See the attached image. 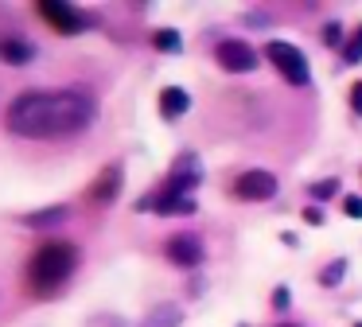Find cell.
Returning a JSON list of instances; mask_svg holds the SVG:
<instances>
[{
  "label": "cell",
  "instance_id": "cell-1",
  "mask_svg": "<svg viewBox=\"0 0 362 327\" xmlns=\"http://www.w3.org/2000/svg\"><path fill=\"white\" fill-rule=\"evenodd\" d=\"M98 113L86 90H24L4 109V129L28 140H55L82 132Z\"/></svg>",
  "mask_w": 362,
  "mask_h": 327
},
{
  "label": "cell",
  "instance_id": "cell-2",
  "mask_svg": "<svg viewBox=\"0 0 362 327\" xmlns=\"http://www.w3.org/2000/svg\"><path fill=\"white\" fill-rule=\"evenodd\" d=\"M74 269H78V246L74 241H43L28 261V285H32V292L47 296L63 288L74 277Z\"/></svg>",
  "mask_w": 362,
  "mask_h": 327
},
{
  "label": "cell",
  "instance_id": "cell-3",
  "mask_svg": "<svg viewBox=\"0 0 362 327\" xmlns=\"http://www.w3.org/2000/svg\"><path fill=\"white\" fill-rule=\"evenodd\" d=\"M265 59L276 67V74L284 78L288 86H308L312 82V70H308V59L296 43H284V39H273L265 43Z\"/></svg>",
  "mask_w": 362,
  "mask_h": 327
},
{
  "label": "cell",
  "instance_id": "cell-4",
  "mask_svg": "<svg viewBox=\"0 0 362 327\" xmlns=\"http://www.w3.org/2000/svg\"><path fill=\"white\" fill-rule=\"evenodd\" d=\"M199 183H203V160H199L195 152H180L160 191H164V195H180V199H191V191H195Z\"/></svg>",
  "mask_w": 362,
  "mask_h": 327
},
{
  "label": "cell",
  "instance_id": "cell-5",
  "mask_svg": "<svg viewBox=\"0 0 362 327\" xmlns=\"http://www.w3.org/2000/svg\"><path fill=\"white\" fill-rule=\"evenodd\" d=\"M214 62H218L226 74H250V70H257L261 54H257V47H250L245 39H218V43H214Z\"/></svg>",
  "mask_w": 362,
  "mask_h": 327
},
{
  "label": "cell",
  "instance_id": "cell-6",
  "mask_svg": "<svg viewBox=\"0 0 362 327\" xmlns=\"http://www.w3.org/2000/svg\"><path fill=\"white\" fill-rule=\"evenodd\" d=\"M164 257L175 265V269H199V265H203V257H206L203 238H199V234H191V230L172 234V238L164 241Z\"/></svg>",
  "mask_w": 362,
  "mask_h": 327
},
{
  "label": "cell",
  "instance_id": "cell-7",
  "mask_svg": "<svg viewBox=\"0 0 362 327\" xmlns=\"http://www.w3.org/2000/svg\"><path fill=\"white\" fill-rule=\"evenodd\" d=\"M40 16L59 31V35H78L82 28H90V23H94V16L78 12L74 4H63V0H43V4H40Z\"/></svg>",
  "mask_w": 362,
  "mask_h": 327
},
{
  "label": "cell",
  "instance_id": "cell-8",
  "mask_svg": "<svg viewBox=\"0 0 362 327\" xmlns=\"http://www.w3.org/2000/svg\"><path fill=\"white\" fill-rule=\"evenodd\" d=\"M234 199L242 202H269L276 199V176L265 168H250L234 179Z\"/></svg>",
  "mask_w": 362,
  "mask_h": 327
},
{
  "label": "cell",
  "instance_id": "cell-9",
  "mask_svg": "<svg viewBox=\"0 0 362 327\" xmlns=\"http://www.w3.org/2000/svg\"><path fill=\"white\" fill-rule=\"evenodd\" d=\"M121 183H125V168H121V164H105V168L98 171V179L90 183L86 199L98 202V207H110V202H117Z\"/></svg>",
  "mask_w": 362,
  "mask_h": 327
},
{
  "label": "cell",
  "instance_id": "cell-10",
  "mask_svg": "<svg viewBox=\"0 0 362 327\" xmlns=\"http://www.w3.org/2000/svg\"><path fill=\"white\" fill-rule=\"evenodd\" d=\"M0 59L8 67H28L35 59V43L24 35H0Z\"/></svg>",
  "mask_w": 362,
  "mask_h": 327
},
{
  "label": "cell",
  "instance_id": "cell-11",
  "mask_svg": "<svg viewBox=\"0 0 362 327\" xmlns=\"http://www.w3.org/2000/svg\"><path fill=\"white\" fill-rule=\"evenodd\" d=\"M187 109H191V93L183 86H164L160 90V117L164 121H180Z\"/></svg>",
  "mask_w": 362,
  "mask_h": 327
},
{
  "label": "cell",
  "instance_id": "cell-12",
  "mask_svg": "<svg viewBox=\"0 0 362 327\" xmlns=\"http://www.w3.org/2000/svg\"><path fill=\"white\" fill-rule=\"evenodd\" d=\"M66 214H71V207H66V202H51V207H43V210H28V214H20V222H24L28 230H43V226L63 222Z\"/></svg>",
  "mask_w": 362,
  "mask_h": 327
},
{
  "label": "cell",
  "instance_id": "cell-13",
  "mask_svg": "<svg viewBox=\"0 0 362 327\" xmlns=\"http://www.w3.org/2000/svg\"><path fill=\"white\" fill-rule=\"evenodd\" d=\"M183 323V311H180V304H156V308L144 316V323L141 327H180Z\"/></svg>",
  "mask_w": 362,
  "mask_h": 327
},
{
  "label": "cell",
  "instance_id": "cell-14",
  "mask_svg": "<svg viewBox=\"0 0 362 327\" xmlns=\"http://www.w3.org/2000/svg\"><path fill=\"white\" fill-rule=\"evenodd\" d=\"M346 269H351V261H346V257L327 261V265L320 269V285H323V288H339V285H343V277H346Z\"/></svg>",
  "mask_w": 362,
  "mask_h": 327
},
{
  "label": "cell",
  "instance_id": "cell-15",
  "mask_svg": "<svg viewBox=\"0 0 362 327\" xmlns=\"http://www.w3.org/2000/svg\"><path fill=\"white\" fill-rule=\"evenodd\" d=\"M152 47H156V51H164V54H180L183 51V35L175 28H160L156 35H152Z\"/></svg>",
  "mask_w": 362,
  "mask_h": 327
},
{
  "label": "cell",
  "instance_id": "cell-16",
  "mask_svg": "<svg viewBox=\"0 0 362 327\" xmlns=\"http://www.w3.org/2000/svg\"><path fill=\"white\" fill-rule=\"evenodd\" d=\"M339 191H343V183H339L335 176H327V179H315V183L308 187V195H312L315 202H327V199H335Z\"/></svg>",
  "mask_w": 362,
  "mask_h": 327
},
{
  "label": "cell",
  "instance_id": "cell-17",
  "mask_svg": "<svg viewBox=\"0 0 362 327\" xmlns=\"http://www.w3.org/2000/svg\"><path fill=\"white\" fill-rule=\"evenodd\" d=\"M320 39H323V47H339V43H343V23H339V20H327V23L320 28Z\"/></svg>",
  "mask_w": 362,
  "mask_h": 327
},
{
  "label": "cell",
  "instance_id": "cell-18",
  "mask_svg": "<svg viewBox=\"0 0 362 327\" xmlns=\"http://www.w3.org/2000/svg\"><path fill=\"white\" fill-rule=\"evenodd\" d=\"M358 59H362V39H358V35H351V39L343 43V62H346V67H354Z\"/></svg>",
  "mask_w": 362,
  "mask_h": 327
},
{
  "label": "cell",
  "instance_id": "cell-19",
  "mask_svg": "<svg viewBox=\"0 0 362 327\" xmlns=\"http://www.w3.org/2000/svg\"><path fill=\"white\" fill-rule=\"evenodd\" d=\"M343 214L346 218H362V195H346V199H343Z\"/></svg>",
  "mask_w": 362,
  "mask_h": 327
},
{
  "label": "cell",
  "instance_id": "cell-20",
  "mask_svg": "<svg viewBox=\"0 0 362 327\" xmlns=\"http://www.w3.org/2000/svg\"><path fill=\"white\" fill-rule=\"evenodd\" d=\"M288 304H292V292H288L284 285H276V288H273V308H276V311H284Z\"/></svg>",
  "mask_w": 362,
  "mask_h": 327
},
{
  "label": "cell",
  "instance_id": "cell-21",
  "mask_svg": "<svg viewBox=\"0 0 362 327\" xmlns=\"http://www.w3.org/2000/svg\"><path fill=\"white\" fill-rule=\"evenodd\" d=\"M304 222H308V226H323V222H327L323 207H304Z\"/></svg>",
  "mask_w": 362,
  "mask_h": 327
},
{
  "label": "cell",
  "instance_id": "cell-22",
  "mask_svg": "<svg viewBox=\"0 0 362 327\" xmlns=\"http://www.w3.org/2000/svg\"><path fill=\"white\" fill-rule=\"evenodd\" d=\"M351 113H354V117H362V82H354V86H351Z\"/></svg>",
  "mask_w": 362,
  "mask_h": 327
},
{
  "label": "cell",
  "instance_id": "cell-23",
  "mask_svg": "<svg viewBox=\"0 0 362 327\" xmlns=\"http://www.w3.org/2000/svg\"><path fill=\"white\" fill-rule=\"evenodd\" d=\"M354 35H358V39H362V23H358V31H354Z\"/></svg>",
  "mask_w": 362,
  "mask_h": 327
},
{
  "label": "cell",
  "instance_id": "cell-24",
  "mask_svg": "<svg viewBox=\"0 0 362 327\" xmlns=\"http://www.w3.org/2000/svg\"><path fill=\"white\" fill-rule=\"evenodd\" d=\"M276 327H296V323H276Z\"/></svg>",
  "mask_w": 362,
  "mask_h": 327
},
{
  "label": "cell",
  "instance_id": "cell-25",
  "mask_svg": "<svg viewBox=\"0 0 362 327\" xmlns=\"http://www.w3.org/2000/svg\"><path fill=\"white\" fill-rule=\"evenodd\" d=\"M354 327H362V323H354Z\"/></svg>",
  "mask_w": 362,
  "mask_h": 327
},
{
  "label": "cell",
  "instance_id": "cell-26",
  "mask_svg": "<svg viewBox=\"0 0 362 327\" xmlns=\"http://www.w3.org/2000/svg\"><path fill=\"white\" fill-rule=\"evenodd\" d=\"M242 327H245V323H242Z\"/></svg>",
  "mask_w": 362,
  "mask_h": 327
}]
</instances>
